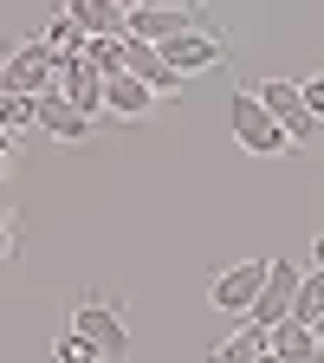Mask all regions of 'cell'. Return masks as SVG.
<instances>
[{
  "instance_id": "obj_11",
  "label": "cell",
  "mask_w": 324,
  "mask_h": 363,
  "mask_svg": "<svg viewBox=\"0 0 324 363\" xmlns=\"http://www.w3.org/2000/svg\"><path fill=\"white\" fill-rule=\"evenodd\" d=\"M91 123H98V117L72 111L59 91H45V98H39V130L52 136V143H84V136H91Z\"/></svg>"
},
{
  "instance_id": "obj_5",
  "label": "cell",
  "mask_w": 324,
  "mask_h": 363,
  "mask_svg": "<svg viewBox=\"0 0 324 363\" xmlns=\"http://www.w3.org/2000/svg\"><path fill=\"white\" fill-rule=\"evenodd\" d=\"M266 266H272V259H240V266H220V272H214V286H208L214 311L253 318V305H259V286H266Z\"/></svg>"
},
{
  "instance_id": "obj_17",
  "label": "cell",
  "mask_w": 324,
  "mask_h": 363,
  "mask_svg": "<svg viewBox=\"0 0 324 363\" xmlns=\"http://www.w3.org/2000/svg\"><path fill=\"white\" fill-rule=\"evenodd\" d=\"M0 130H39V98H7V91H0Z\"/></svg>"
},
{
  "instance_id": "obj_27",
  "label": "cell",
  "mask_w": 324,
  "mask_h": 363,
  "mask_svg": "<svg viewBox=\"0 0 324 363\" xmlns=\"http://www.w3.org/2000/svg\"><path fill=\"white\" fill-rule=\"evenodd\" d=\"M259 363H272V357H259Z\"/></svg>"
},
{
  "instance_id": "obj_4",
  "label": "cell",
  "mask_w": 324,
  "mask_h": 363,
  "mask_svg": "<svg viewBox=\"0 0 324 363\" xmlns=\"http://www.w3.org/2000/svg\"><path fill=\"white\" fill-rule=\"evenodd\" d=\"M227 117H234V143H240L247 156H286V150H292V143H286V130L272 123V111L253 98V91H234Z\"/></svg>"
},
{
  "instance_id": "obj_16",
  "label": "cell",
  "mask_w": 324,
  "mask_h": 363,
  "mask_svg": "<svg viewBox=\"0 0 324 363\" xmlns=\"http://www.w3.org/2000/svg\"><path fill=\"white\" fill-rule=\"evenodd\" d=\"M292 318H298L305 331H311L318 318H324V272H318V266H311L305 279H298V298H292Z\"/></svg>"
},
{
  "instance_id": "obj_22",
  "label": "cell",
  "mask_w": 324,
  "mask_h": 363,
  "mask_svg": "<svg viewBox=\"0 0 324 363\" xmlns=\"http://www.w3.org/2000/svg\"><path fill=\"white\" fill-rule=\"evenodd\" d=\"M7 253H13V220H7V227H0V259H7Z\"/></svg>"
},
{
  "instance_id": "obj_14",
  "label": "cell",
  "mask_w": 324,
  "mask_h": 363,
  "mask_svg": "<svg viewBox=\"0 0 324 363\" xmlns=\"http://www.w3.org/2000/svg\"><path fill=\"white\" fill-rule=\"evenodd\" d=\"M259 357H266V331L240 318V331H234V337H220L208 363H259Z\"/></svg>"
},
{
  "instance_id": "obj_6",
  "label": "cell",
  "mask_w": 324,
  "mask_h": 363,
  "mask_svg": "<svg viewBox=\"0 0 324 363\" xmlns=\"http://www.w3.org/2000/svg\"><path fill=\"white\" fill-rule=\"evenodd\" d=\"M156 52H162V65H169L175 78H195V72H214V65L227 59V39H220V33H208V26H189L181 39L156 45Z\"/></svg>"
},
{
  "instance_id": "obj_18",
  "label": "cell",
  "mask_w": 324,
  "mask_h": 363,
  "mask_svg": "<svg viewBox=\"0 0 324 363\" xmlns=\"http://www.w3.org/2000/svg\"><path fill=\"white\" fill-rule=\"evenodd\" d=\"M84 65H98L104 78H123V39H84Z\"/></svg>"
},
{
  "instance_id": "obj_2",
  "label": "cell",
  "mask_w": 324,
  "mask_h": 363,
  "mask_svg": "<svg viewBox=\"0 0 324 363\" xmlns=\"http://www.w3.org/2000/svg\"><path fill=\"white\" fill-rule=\"evenodd\" d=\"M0 91H7V98H45V91H59V59L45 52L39 39L13 45V52L0 59Z\"/></svg>"
},
{
  "instance_id": "obj_1",
  "label": "cell",
  "mask_w": 324,
  "mask_h": 363,
  "mask_svg": "<svg viewBox=\"0 0 324 363\" xmlns=\"http://www.w3.org/2000/svg\"><path fill=\"white\" fill-rule=\"evenodd\" d=\"M72 337H84L104 363H130V325H123L117 298H78V311H72Z\"/></svg>"
},
{
  "instance_id": "obj_19",
  "label": "cell",
  "mask_w": 324,
  "mask_h": 363,
  "mask_svg": "<svg viewBox=\"0 0 324 363\" xmlns=\"http://www.w3.org/2000/svg\"><path fill=\"white\" fill-rule=\"evenodd\" d=\"M298 98H305V111L324 123V72H311V78H298Z\"/></svg>"
},
{
  "instance_id": "obj_7",
  "label": "cell",
  "mask_w": 324,
  "mask_h": 363,
  "mask_svg": "<svg viewBox=\"0 0 324 363\" xmlns=\"http://www.w3.org/2000/svg\"><path fill=\"white\" fill-rule=\"evenodd\" d=\"M298 279H305V272H298L292 259H272V266H266V286H259V305H253L247 325H259V331L286 325V318H292V298H298Z\"/></svg>"
},
{
  "instance_id": "obj_23",
  "label": "cell",
  "mask_w": 324,
  "mask_h": 363,
  "mask_svg": "<svg viewBox=\"0 0 324 363\" xmlns=\"http://www.w3.org/2000/svg\"><path fill=\"white\" fill-rule=\"evenodd\" d=\"M311 259H318V272H324V234H318V240H311Z\"/></svg>"
},
{
  "instance_id": "obj_13",
  "label": "cell",
  "mask_w": 324,
  "mask_h": 363,
  "mask_svg": "<svg viewBox=\"0 0 324 363\" xmlns=\"http://www.w3.org/2000/svg\"><path fill=\"white\" fill-rule=\"evenodd\" d=\"M104 111L111 117H150L156 111V91L143 78H130V72L123 78H104Z\"/></svg>"
},
{
  "instance_id": "obj_8",
  "label": "cell",
  "mask_w": 324,
  "mask_h": 363,
  "mask_svg": "<svg viewBox=\"0 0 324 363\" xmlns=\"http://www.w3.org/2000/svg\"><path fill=\"white\" fill-rule=\"evenodd\" d=\"M189 26H201L195 7H130V39H143V45H169Z\"/></svg>"
},
{
  "instance_id": "obj_24",
  "label": "cell",
  "mask_w": 324,
  "mask_h": 363,
  "mask_svg": "<svg viewBox=\"0 0 324 363\" xmlns=\"http://www.w3.org/2000/svg\"><path fill=\"white\" fill-rule=\"evenodd\" d=\"M7 220H13V214H7V201H0V227H7Z\"/></svg>"
},
{
  "instance_id": "obj_25",
  "label": "cell",
  "mask_w": 324,
  "mask_h": 363,
  "mask_svg": "<svg viewBox=\"0 0 324 363\" xmlns=\"http://www.w3.org/2000/svg\"><path fill=\"white\" fill-rule=\"evenodd\" d=\"M0 175H7V156H0Z\"/></svg>"
},
{
  "instance_id": "obj_9",
  "label": "cell",
  "mask_w": 324,
  "mask_h": 363,
  "mask_svg": "<svg viewBox=\"0 0 324 363\" xmlns=\"http://www.w3.org/2000/svg\"><path fill=\"white\" fill-rule=\"evenodd\" d=\"M59 98H65L72 111H84V117H98V111H104V72L84 65V59H65V65H59Z\"/></svg>"
},
{
  "instance_id": "obj_21",
  "label": "cell",
  "mask_w": 324,
  "mask_h": 363,
  "mask_svg": "<svg viewBox=\"0 0 324 363\" xmlns=\"http://www.w3.org/2000/svg\"><path fill=\"white\" fill-rule=\"evenodd\" d=\"M13 150H20V136H13V130H0V156H13Z\"/></svg>"
},
{
  "instance_id": "obj_26",
  "label": "cell",
  "mask_w": 324,
  "mask_h": 363,
  "mask_svg": "<svg viewBox=\"0 0 324 363\" xmlns=\"http://www.w3.org/2000/svg\"><path fill=\"white\" fill-rule=\"evenodd\" d=\"M318 363H324V344H318Z\"/></svg>"
},
{
  "instance_id": "obj_12",
  "label": "cell",
  "mask_w": 324,
  "mask_h": 363,
  "mask_svg": "<svg viewBox=\"0 0 324 363\" xmlns=\"http://www.w3.org/2000/svg\"><path fill=\"white\" fill-rule=\"evenodd\" d=\"M266 357L272 363H318V337L298 325V318H286V325L266 331Z\"/></svg>"
},
{
  "instance_id": "obj_10",
  "label": "cell",
  "mask_w": 324,
  "mask_h": 363,
  "mask_svg": "<svg viewBox=\"0 0 324 363\" xmlns=\"http://www.w3.org/2000/svg\"><path fill=\"white\" fill-rule=\"evenodd\" d=\"M65 13L78 20L84 39H130V7H117V0H72Z\"/></svg>"
},
{
  "instance_id": "obj_15",
  "label": "cell",
  "mask_w": 324,
  "mask_h": 363,
  "mask_svg": "<svg viewBox=\"0 0 324 363\" xmlns=\"http://www.w3.org/2000/svg\"><path fill=\"white\" fill-rule=\"evenodd\" d=\"M39 45H45L59 65H65V59H84V33H78V20H72V13H52V20H45Z\"/></svg>"
},
{
  "instance_id": "obj_20",
  "label": "cell",
  "mask_w": 324,
  "mask_h": 363,
  "mask_svg": "<svg viewBox=\"0 0 324 363\" xmlns=\"http://www.w3.org/2000/svg\"><path fill=\"white\" fill-rule=\"evenodd\" d=\"M59 363H104V357L91 350L84 337H72V331H65V337H59Z\"/></svg>"
},
{
  "instance_id": "obj_3",
  "label": "cell",
  "mask_w": 324,
  "mask_h": 363,
  "mask_svg": "<svg viewBox=\"0 0 324 363\" xmlns=\"http://www.w3.org/2000/svg\"><path fill=\"white\" fill-rule=\"evenodd\" d=\"M253 98L272 111V123L286 130V143H292V150H311V143H318V117L305 111V98H298V84H292V78H266V84H253Z\"/></svg>"
}]
</instances>
